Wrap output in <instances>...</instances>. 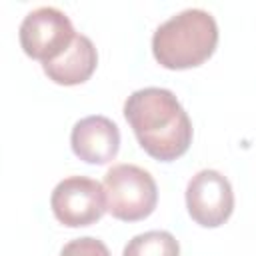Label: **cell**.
Returning <instances> with one entry per match:
<instances>
[{
    "label": "cell",
    "instance_id": "6da1fadb",
    "mask_svg": "<svg viewBox=\"0 0 256 256\" xmlns=\"http://www.w3.org/2000/svg\"><path fill=\"white\" fill-rule=\"evenodd\" d=\"M124 118L144 152L160 162H172L192 144V122L174 92L140 88L124 102Z\"/></svg>",
    "mask_w": 256,
    "mask_h": 256
},
{
    "label": "cell",
    "instance_id": "7a4b0ae2",
    "mask_svg": "<svg viewBox=\"0 0 256 256\" xmlns=\"http://www.w3.org/2000/svg\"><path fill=\"white\" fill-rule=\"evenodd\" d=\"M218 24L202 8H186L162 22L152 36V54L168 70L204 64L216 50Z\"/></svg>",
    "mask_w": 256,
    "mask_h": 256
},
{
    "label": "cell",
    "instance_id": "3957f363",
    "mask_svg": "<svg viewBox=\"0 0 256 256\" xmlns=\"http://www.w3.org/2000/svg\"><path fill=\"white\" fill-rule=\"evenodd\" d=\"M106 210L122 222L148 218L158 204V186L152 174L136 164H116L104 176Z\"/></svg>",
    "mask_w": 256,
    "mask_h": 256
},
{
    "label": "cell",
    "instance_id": "277c9868",
    "mask_svg": "<svg viewBox=\"0 0 256 256\" xmlns=\"http://www.w3.org/2000/svg\"><path fill=\"white\" fill-rule=\"evenodd\" d=\"M76 34L78 32H74L70 18L54 6H40L28 12L18 30L24 54L42 64L62 56L74 42Z\"/></svg>",
    "mask_w": 256,
    "mask_h": 256
},
{
    "label": "cell",
    "instance_id": "5b68a950",
    "mask_svg": "<svg viewBox=\"0 0 256 256\" xmlns=\"http://www.w3.org/2000/svg\"><path fill=\"white\" fill-rule=\"evenodd\" d=\"M50 208L56 220L68 228L90 226L108 212L104 184L86 176H68L54 186Z\"/></svg>",
    "mask_w": 256,
    "mask_h": 256
},
{
    "label": "cell",
    "instance_id": "8992f818",
    "mask_svg": "<svg viewBox=\"0 0 256 256\" xmlns=\"http://www.w3.org/2000/svg\"><path fill=\"white\" fill-rule=\"evenodd\" d=\"M186 208L190 218L204 228L222 226L234 210V192L218 170L196 172L186 186Z\"/></svg>",
    "mask_w": 256,
    "mask_h": 256
},
{
    "label": "cell",
    "instance_id": "52a82bcc",
    "mask_svg": "<svg viewBox=\"0 0 256 256\" xmlns=\"http://www.w3.org/2000/svg\"><path fill=\"white\" fill-rule=\"evenodd\" d=\"M70 146L80 160L102 166L116 158L120 150V130L106 116H86L74 124Z\"/></svg>",
    "mask_w": 256,
    "mask_h": 256
},
{
    "label": "cell",
    "instance_id": "ba28073f",
    "mask_svg": "<svg viewBox=\"0 0 256 256\" xmlns=\"http://www.w3.org/2000/svg\"><path fill=\"white\" fill-rule=\"evenodd\" d=\"M98 64V52L92 40L84 34H76L70 48L52 62L42 64L44 74L60 86H76L86 82Z\"/></svg>",
    "mask_w": 256,
    "mask_h": 256
},
{
    "label": "cell",
    "instance_id": "9c48e42d",
    "mask_svg": "<svg viewBox=\"0 0 256 256\" xmlns=\"http://www.w3.org/2000/svg\"><path fill=\"white\" fill-rule=\"evenodd\" d=\"M122 256H180V244L166 230H148L128 240Z\"/></svg>",
    "mask_w": 256,
    "mask_h": 256
},
{
    "label": "cell",
    "instance_id": "30bf717a",
    "mask_svg": "<svg viewBox=\"0 0 256 256\" xmlns=\"http://www.w3.org/2000/svg\"><path fill=\"white\" fill-rule=\"evenodd\" d=\"M60 256H110V250L102 240L94 236H82L64 244Z\"/></svg>",
    "mask_w": 256,
    "mask_h": 256
}]
</instances>
